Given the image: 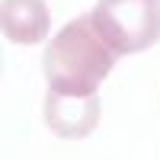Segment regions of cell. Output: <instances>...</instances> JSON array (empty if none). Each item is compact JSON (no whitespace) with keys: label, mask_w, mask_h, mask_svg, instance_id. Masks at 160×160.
Wrapping results in <instances>:
<instances>
[{"label":"cell","mask_w":160,"mask_h":160,"mask_svg":"<svg viewBox=\"0 0 160 160\" xmlns=\"http://www.w3.org/2000/svg\"><path fill=\"white\" fill-rule=\"evenodd\" d=\"M112 64V48L93 29V19L68 22L45 51L48 83L64 96H93V90L106 80Z\"/></svg>","instance_id":"cell-1"},{"label":"cell","mask_w":160,"mask_h":160,"mask_svg":"<svg viewBox=\"0 0 160 160\" xmlns=\"http://www.w3.org/2000/svg\"><path fill=\"white\" fill-rule=\"evenodd\" d=\"M90 19L112 51L135 55L160 38V0H99Z\"/></svg>","instance_id":"cell-2"},{"label":"cell","mask_w":160,"mask_h":160,"mask_svg":"<svg viewBox=\"0 0 160 160\" xmlns=\"http://www.w3.org/2000/svg\"><path fill=\"white\" fill-rule=\"evenodd\" d=\"M45 118L55 135L83 138L99 122V102H96V96H64V93L51 90L45 99Z\"/></svg>","instance_id":"cell-3"},{"label":"cell","mask_w":160,"mask_h":160,"mask_svg":"<svg viewBox=\"0 0 160 160\" xmlns=\"http://www.w3.org/2000/svg\"><path fill=\"white\" fill-rule=\"evenodd\" d=\"M48 7L45 0H3V32L10 42L35 45L48 32Z\"/></svg>","instance_id":"cell-4"}]
</instances>
